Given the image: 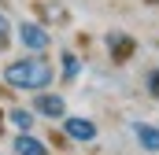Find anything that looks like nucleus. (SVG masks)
Listing matches in <instances>:
<instances>
[{"instance_id":"6e6552de","label":"nucleus","mask_w":159,"mask_h":155,"mask_svg":"<svg viewBox=\"0 0 159 155\" xmlns=\"http://www.w3.org/2000/svg\"><path fill=\"white\" fill-rule=\"evenodd\" d=\"M78 78H81V59L74 52H59V74H56V81L59 85H74Z\"/></svg>"},{"instance_id":"9b49d317","label":"nucleus","mask_w":159,"mask_h":155,"mask_svg":"<svg viewBox=\"0 0 159 155\" xmlns=\"http://www.w3.org/2000/svg\"><path fill=\"white\" fill-rule=\"evenodd\" d=\"M144 85H148V96H152V100H159V67H156V70H148Z\"/></svg>"},{"instance_id":"9d476101","label":"nucleus","mask_w":159,"mask_h":155,"mask_svg":"<svg viewBox=\"0 0 159 155\" xmlns=\"http://www.w3.org/2000/svg\"><path fill=\"white\" fill-rule=\"evenodd\" d=\"M11 30H15V26H11V19L0 11V48H7V44H11Z\"/></svg>"},{"instance_id":"1a4fd4ad","label":"nucleus","mask_w":159,"mask_h":155,"mask_svg":"<svg viewBox=\"0 0 159 155\" xmlns=\"http://www.w3.org/2000/svg\"><path fill=\"white\" fill-rule=\"evenodd\" d=\"M133 137L144 152H159V126H148V122H133Z\"/></svg>"},{"instance_id":"0eeeda50","label":"nucleus","mask_w":159,"mask_h":155,"mask_svg":"<svg viewBox=\"0 0 159 155\" xmlns=\"http://www.w3.org/2000/svg\"><path fill=\"white\" fill-rule=\"evenodd\" d=\"M4 122H7L15 133H34L37 115H34V107H7V111H4Z\"/></svg>"},{"instance_id":"20e7f679","label":"nucleus","mask_w":159,"mask_h":155,"mask_svg":"<svg viewBox=\"0 0 159 155\" xmlns=\"http://www.w3.org/2000/svg\"><path fill=\"white\" fill-rule=\"evenodd\" d=\"M59 126H63V137L74 140V144H93V140L100 137V126H96L93 118H85V115H67Z\"/></svg>"},{"instance_id":"f8f14e48","label":"nucleus","mask_w":159,"mask_h":155,"mask_svg":"<svg viewBox=\"0 0 159 155\" xmlns=\"http://www.w3.org/2000/svg\"><path fill=\"white\" fill-rule=\"evenodd\" d=\"M0 129H4V111H0Z\"/></svg>"},{"instance_id":"39448f33","label":"nucleus","mask_w":159,"mask_h":155,"mask_svg":"<svg viewBox=\"0 0 159 155\" xmlns=\"http://www.w3.org/2000/svg\"><path fill=\"white\" fill-rule=\"evenodd\" d=\"M104 44H107V52H111L115 63H126V59L137 52V41L129 37V33H122V30H111V33L104 37Z\"/></svg>"},{"instance_id":"7ed1b4c3","label":"nucleus","mask_w":159,"mask_h":155,"mask_svg":"<svg viewBox=\"0 0 159 155\" xmlns=\"http://www.w3.org/2000/svg\"><path fill=\"white\" fill-rule=\"evenodd\" d=\"M34 115L44 118V122H63L70 111H67V100H63V92H56V89H44V92H34Z\"/></svg>"},{"instance_id":"ddd939ff","label":"nucleus","mask_w":159,"mask_h":155,"mask_svg":"<svg viewBox=\"0 0 159 155\" xmlns=\"http://www.w3.org/2000/svg\"><path fill=\"white\" fill-rule=\"evenodd\" d=\"M148 4H159V0H148Z\"/></svg>"},{"instance_id":"f03ea898","label":"nucleus","mask_w":159,"mask_h":155,"mask_svg":"<svg viewBox=\"0 0 159 155\" xmlns=\"http://www.w3.org/2000/svg\"><path fill=\"white\" fill-rule=\"evenodd\" d=\"M15 37H19V44H22L26 52H34V55H44V52L52 48V33H48V26H44V22H37V19L19 22Z\"/></svg>"},{"instance_id":"f257e3e1","label":"nucleus","mask_w":159,"mask_h":155,"mask_svg":"<svg viewBox=\"0 0 159 155\" xmlns=\"http://www.w3.org/2000/svg\"><path fill=\"white\" fill-rule=\"evenodd\" d=\"M0 81L7 89H15V92H44V89L56 85V67H52L48 55H34L30 52V55H19V59L4 63Z\"/></svg>"},{"instance_id":"423d86ee","label":"nucleus","mask_w":159,"mask_h":155,"mask_svg":"<svg viewBox=\"0 0 159 155\" xmlns=\"http://www.w3.org/2000/svg\"><path fill=\"white\" fill-rule=\"evenodd\" d=\"M11 155H52V148L34 133H15L11 137Z\"/></svg>"}]
</instances>
